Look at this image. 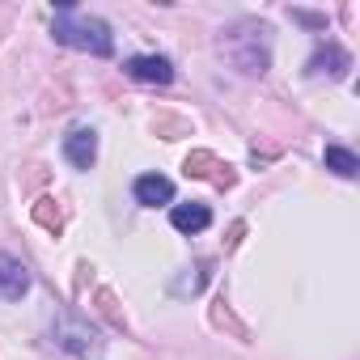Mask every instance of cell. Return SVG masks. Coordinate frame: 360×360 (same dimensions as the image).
I'll return each instance as SVG.
<instances>
[{
	"label": "cell",
	"mask_w": 360,
	"mask_h": 360,
	"mask_svg": "<svg viewBox=\"0 0 360 360\" xmlns=\"http://www.w3.org/2000/svg\"><path fill=\"white\" fill-rule=\"evenodd\" d=\"M51 34H56V43H64V47H72V51H85V56H98V60H106V56L115 51L110 26H106L102 18L81 13L77 5H60V9H56Z\"/></svg>",
	"instance_id": "cell-1"
},
{
	"label": "cell",
	"mask_w": 360,
	"mask_h": 360,
	"mask_svg": "<svg viewBox=\"0 0 360 360\" xmlns=\"http://www.w3.org/2000/svg\"><path fill=\"white\" fill-rule=\"evenodd\" d=\"M271 30L255 18H242L233 22L229 30H221V51L229 56L233 68H242L246 77H263L267 64H271Z\"/></svg>",
	"instance_id": "cell-2"
},
{
	"label": "cell",
	"mask_w": 360,
	"mask_h": 360,
	"mask_svg": "<svg viewBox=\"0 0 360 360\" xmlns=\"http://www.w3.org/2000/svg\"><path fill=\"white\" fill-rule=\"evenodd\" d=\"M51 339H56V347H64V352H72V356H89V352L98 347V335H94L85 322H77V318H60L56 330H51Z\"/></svg>",
	"instance_id": "cell-3"
},
{
	"label": "cell",
	"mask_w": 360,
	"mask_h": 360,
	"mask_svg": "<svg viewBox=\"0 0 360 360\" xmlns=\"http://www.w3.org/2000/svg\"><path fill=\"white\" fill-rule=\"evenodd\" d=\"M30 292V267L0 250V301H22Z\"/></svg>",
	"instance_id": "cell-4"
},
{
	"label": "cell",
	"mask_w": 360,
	"mask_h": 360,
	"mask_svg": "<svg viewBox=\"0 0 360 360\" xmlns=\"http://www.w3.org/2000/svg\"><path fill=\"white\" fill-rule=\"evenodd\" d=\"M347 68H352V56H347L339 43H322V47L314 51V60L305 64L309 77H326V81H339Z\"/></svg>",
	"instance_id": "cell-5"
},
{
	"label": "cell",
	"mask_w": 360,
	"mask_h": 360,
	"mask_svg": "<svg viewBox=\"0 0 360 360\" xmlns=\"http://www.w3.org/2000/svg\"><path fill=\"white\" fill-rule=\"evenodd\" d=\"M123 72L131 81H144V85H169L174 81V64L165 56H131L123 64Z\"/></svg>",
	"instance_id": "cell-6"
},
{
	"label": "cell",
	"mask_w": 360,
	"mask_h": 360,
	"mask_svg": "<svg viewBox=\"0 0 360 360\" xmlns=\"http://www.w3.org/2000/svg\"><path fill=\"white\" fill-rule=\"evenodd\" d=\"M64 157H68V165L89 169V165L98 161V131H94V127H72V131L64 136Z\"/></svg>",
	"instance_id": "cell-7"
},
{
	"label": "cell",
	"mask_w": 360,
	"mask_h": 360,
	"mask_svg": "<svg viewBox=\"0 0 360 360\" xmlns=\"http://www.w3.org/2000/svg\"><path fill=\"white\" fill-rule=\"evenodd\" d=\"M131 191H136V204H144V208H157V204H169L174 200V183H169V178H161V174H140Z\"/></svg>",
	"instance_id": "cell-8"
},
{
	"label": "cell",
	"mask_w": 360,
	"mask_h": 360,
	"mask_svg": "<svg viewBox=\"0 0 360 360\" xmlns=\"http://www.w3.org/2000/svg\"><path fill=\"white\" fill-rule=\"evenodd\" d=\"M169 225H174L178 233H204V229L212 225V212H208L204 204H178V208L169 212Z\"/></svg>",
	"instance_id": "cell-9"
},
{
	"label": "cell",
	"mask_w": 360,
	"mask_h": 360,
	"mask_svg": "<svg viewBox=\"0 0 360 360\" xmlns=\"http://www.w3.org/2000/svg\"><path fill=\"white\" fill-rule=\"evenodd\" d=\"M322 161H326V169H335L339 178H356V174H360V157H356L352 148H343V144H326Z\"/></svg>",
	"instance_id": "cell-10"
},
{
	"label": "cell",
	"mask_w": 360,
	"mask_h": 360,
	"mask_svg": "<svg viewBox=\"0 0 360 360\" xmlns=\"http://www.w3.org/2000/svg\"><path fill=\"white\" fill-rule=\"evenodd\" d=\"M288 13H292V22H301L309 30H326V13H309V9H288Z\"/></svg>",
	"instance_id": "cell-11"
}]
</instances>
